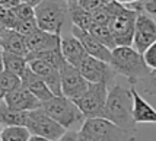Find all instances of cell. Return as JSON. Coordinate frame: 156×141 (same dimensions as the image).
<instances>
[{"instance_id":"4316f807","label":"cell","mask_w":156,"mask_h":141,"mask_svg":"<svg viewBox=\"0 0 156 141\" xmlns=\"http://www.w3.org/2000/svg\"><path fill=\"white\" fill-rule=\"evenodd\" d=\"M137 84H140V92H139L140 95L156 96V70H150V73Z\"/></svg>"},{"instance_id":"f35d334b","label":"cell","mask_w":156,"mask_h":141,"mask_svg":"<svg viewBox=\"0 0 156 141\" xmlns=\"http://www.w3.org/2000/svg\"><path fill=\"white\" fill-rule=\"evenodd\" d=\"M29 141H50L47 138H42V137H38V135H31Z\"/></svg>"},{"instance_id":"7a4b0ae2","label":"cell","mask_w":156,"mask_h":141,"mask_svg":"<svg viewBox=\"0 0 156 141\" xmlns=\"http://www.w3.org/2000/svg\"><path fill=\"white\" fill-rule=\"evenodd\" d=\"M109 66L115 71L127 77L131 86H136L150 73V68L144 63L143 54H140L133 47H117L112 50Z\"/></svg>"},{"instance_id":"52a82bcc","label":"cell","mask_w":156,"mask_h":141,"mask_svg":"<svg viewBox=\"0 0 156 141\" xmlns=\"http://www.w3.org/2000/svg\"><path fill=\"white\" fill-rule=\"evenodd\" d=\"M80 129L92 134L99 141H136V134L122 129L105 118H89Z\"/></svg>"},{"instance_id":"ee69618b","label":"cell","mask_w":156,"mask_h":141,"mask_svg":"<svg viewBox=\"0 0 156 141\" xmlns=\"http://www.w3.org/2000/svg\"><path fill=\"white\" fill-rule=\"evenodd\" d=\"M0 48H2V47H0Z\"/></svg>"},{"instance_id":"4dcf8cb0","label":"cell","mask_w":156,"mask_h":141,"mask_svg":"<svg viewBox=\"0 0 156 141\" xmlns=\"http://www.w3.org/2000/svg\"><path fill=\"white\" fill-rule=\"evenodd\" d=\"M108 2L109 0H79V6L92 13V12H95L98 9L104 7Z\"/></svg>"},{"instance_id":"74e56055","label":"cell","mask_w":156,"mask_h":141,"mask_svg":"<svg viewBox=\"0 0 156 141\" xmlns=\"http://www.w3.org/2000/svg\"><path fill=\"white\" fill-rule=\"evenodd\" d=\"M118 3H121L124 6H129V5H133V3H137V2H140V0H115Z\"/></svg>"},{"instance_id":"8992f818","label":"cell","mask_w":156,"mask_h":141,"mask_svg":"<svg viewBox=\"0 0 156 141\" xmlns=\"http://www.w3.org/2000/svg\"><path fill=\"white\" fill-rule=\"evenodd\" d=\"M25 127L29 129L31 135H38V137L47 138L50 141L60 140L67 131L58 122H55L50 115H47V112L42 108L28 112V119Z\"/></svg>"},{"instance_id":"8fae6325","label":"cell","mask_w":156,"mask_h":141,"mask_svg":"<svg viewBox=\"0 0 156 141\" xmlns=\"http://www.w3.org/2000/svg\"><path fill=\"white\" fill-rule=\"evenodd\" d=\"M156 41V20L146 12H139L134 26L133 48L143 54Z\"/></svg>"},{"instance_id":"60d3db41","label":"cell","mask_w":156,"mask_h":141,"mask_svg":"<svg viewBox=\"0 0 156 141\" xmlns=\"http://www.w3.org/2000/svg\"><path fill=\"white\" fill-rule=\"evenodd\" d=\"M69 6H75V5H79V0H66Z\"/></svg>"},{"instance_id":"e0dca14e","label":"cell","mask_w":156,"mask_h":141,"mask_svg":"<svg viewBox=\"0 0 156 141\" xmlns=\"http://www.w3.org/2000/svg\"><path fill=\"white\" fill-rule=\"evenodd\" d=\"M20 79H22V86L28 89L34 96H37L42 103L54 98V95L50 90V88L45 84V81L42 80L40 76H37L29 67L27 68L25 73L22 74Z\"/></svg>"},{"instance_id":"5b68a950","label":"cell","mask_w":156,"mask_h":141,"mask_svg":"<svg viewBox=\"0 0 156 141\" xmlns=\"http://www.w3.org/2000/svg\"><path fill=\"white\" fill-rule=\"evenodd\" d=\"M108 86L102 83H89V88L80 98L73 101L85 115V118H104Z\"/></svg>"},{"instance_id":"277c9868","label":"cell","mask_w":156,"mask_h":141,"mask_svg":"<svg viewBox=\"0 0 156 141\" xmlns=\"http://www.w3.org/2000/svg\"><path fill=\"white\" fill-rule=\"evenodd\" d=\"M42 109L67 131L73 129L75 127L82 128L83 122L86 121L77 105L66 96H54L53 99L42 103Z\"/></svg>"},{"instance_id":"d4e9b609","label":"cell","mask_w":156,"mask_h":141,"mask_svg":"<svg viewBox=\"0 0 156 141\" xmlns=\"http://www.w3.org/2000/svg\"><path fill=\"white\" fill-rule=\"evenodd\" d=\"M31 132L27 127L2 128V141H29Z\"/></svg>"},{"instance_id":"484cf974","label":"cell","mask_w":156,"mask_h":141,"mask_svg":"<svg viewBox=\"0 0 156 141\" xmlns=\"http://www.w3.org/2000/svg\"><path fill=\"white\" fill-rule=\"evenodd\" d=\"M22 86V79L16 74L10 73L7 70H3L0 73V90L3 92V95L13 92L16 89H19Z\"/></svg>"},{"instance_id":"cb8c5ba5","label":"cell","mask_w":156,"mask_h":141,"mask_svg":"<svg viewBox=\"0 0 156 141\" xmlns=\"http://www.w3.org/2000/svg\"><path fill=\"white\" fill-rule=\"evenodd\" d=\"M88 32L92 35L95 40L99 41L102 45H105L107 48H109L111 51H112L114 48H117L115 41H114V36H112V32H111L109 26H107V25L92 23V26H90V29H89Z\"/></svg>"},{"instance_id":"2e32d148","label":"cell","mask_w":156,"mask_h":141,"mask_svg":"<svg viewBox=\"0 0 156 141\" xmlns=\"http://www.w3.org/2000/svg\"><path fill=\"white\" fill-rule=\"evenodd\" d=\"M0 47L6 53L18 54V55H23V57H27L29 53L25 36L18 34L13 29L0 28Z\"/></svg>"},{"instance_id":"e575fe53","label":"cell","mask_w":156,"mask_h":141,"mask_svg":"<svg viewBox=\"0 0 156 141\" xmlns=\"http://www.w3.org/2000/svg\"><path fill=\"white\" fill-rule=\"evenodd\" d=\"M79 141H99L98 138H95L92 134H89L83 129H79Z\"/></svg>"},{"instance_id":"ab89813d","label":"cell","mask_w":156,"mask_h":141,"mask_svg":"<svg viewBox=\"0 0 156 141\" xmlns=\"http://www.w3.org/2000/svg\"><path fill=\"white\" fill-rule=\"evenodd\" d=\"M5 70V66H3V50L0 48V73Z\"/></svg>"},{"instance_id":"ba28073f","label":"cell","mask_w":156,"mask_h":141,"mask_svg":"<svg viewBox=\"0 0 156 141\" xmlns=\"http://www.w3.org/2000/svg\"><path fill=\"white\" fill-rule=\"evenodd\" d=\"M137 15H139V12L124 6L121 12L111 19L109 29L112 32L117 47H133Z\"/></svg>"},{"instance_id":"d6986e66","label":"cell","mask_w":156,"mask_h":141,"mask_svg":"<svg viewBox=\"0 0 156 141\" xmlns=\"http://www.w3.org/2000/svg\"><path fill=\"white\" fill-rule=\"evenodd\" d=\"M61 53L64 55V58L67 63H70L72 66L77 67L82 63V60L88 55V53L85 51V48L82 45V42L75 35H61Z\"/></svg>"},{"instance_id":"9a60e30c","label":"cell","mask_w":156,"mask_h":141,"mask_svg":"<svg viewBox=\"0 0 156 141\" xmlns=\"http://www.w3.org/2000/svg\"><path fill=\"white\" fill-rule=\"evenodd\" d=\"M25 40H27V47L29 53H41V51H48V50L60 47L61 35L51 34L38 28L31 35L25 36Z\"/></svg>"},{"instance_id":"7c38bea8","label":"cell","mask_w":156,"mask_h":141,"mask_svg":"<svg viewBox=\"0 0 156 141\" xmlns=\"http://www.w3.org/2000/svg\"><path fill=\"white\" fill-rule=\"evenodd\" d=\"M28 67L45 81V84L50 88L54 96H63V93H61V76L58 68H54L53 66L47 64L45 61L37 60V58L28 60Z\"/></svg>"},{"instance_id":"7bdbcfd3","label":"cell","mask_w":156,"mask_h":141,"mask_svg":"<svg viewBox=\"0 0 156 141\" xmlns=\"http://www.w3.org/2000/svg\"><path fill=\"white\" fill-rule=\"evenodd\" d=\"M0 141H2V128H0Z\"/></svg>"},{"instance_id":"5bb4252c","label":"cell","mask_w":156,"mask_h":141,"mask_svg":"<svg viewBox=\"0 0 156 141\" xmlns=\"http://www.w3.org/2000/svg\"><path fill=\"white\" fill-rule=\"evenodd\" d=\"M72 35H75L76 38L82 42V45L85 48V51L88 53V55L95 57V58L105 61V63H109V61H111V54H112V51H111L109 48H107L105 45H102L98 40H95L88 31H82L79 28L72 26Z\"/></svg>"},{"instance_id":"603a6c76","label":"cell","mask_w":156,"mask_h":141,"mask_svg":"<svg viewBox=\"0 0 156 141\" xmlns=\"http://www.w3.org/2000/svg\"><path fill=\"white\" fill-rule=\"evenodd\" d=\"M3 66H5V70L22 77V74L25 73L28 68V60L23 55L3 51Z\"/></svg>"},{"instance_id":"44dd1931","label":"cell","mask_w":156,"mask_h":141,"mask_svg":"<svg viewBox=\"0 0 156 141\" xmlns=\"http://www.w3.org/2000/svg\"><path fill=\"white\" fill-rule=\"evenodd\" d=\"M32 58L45 61L47 64L53 66L54 68H58V70L66 63V58L61 53V47L53 48V50H48V51H41V53H29L27 55V60H32Z\"/></svg>"},{"instance_id":"9c48e42d","label":"cell","mask_w":156,"mask_h":141,"mask_svg":"<svg viewBox=\"0 0 156 141\" xmlns=\"http://www.w3.org/2000/svg\"><path fill=\"white\" fill-rule=\"evenodd\" d=\"M61 76V93L72 101H76L80 98L89 88V81L82 76L79 68L72 66L70 63H64V66L60 68Z\"/></svg>"},{"instance_id":"ac0fdd59","label":"cell","mask_w":156,"mask_h":141,"mask_svg":"<svg viewBox=\"0 0 156 141\" xmlns=\"http://www.w3.org/2000/svg\"><path fill=\"white\" fill-rule=\"evenodd\" d=\"M133 92V116L136 124H156V109L139 93L136 86H131Z\"/></svg>"},{"instance_id":"f1b7e54d","label":"cell","mask_w":156,"mask_h":141,"mask_svg":"<svg viewBox=\"0 0 156 141\" xmlns=\"http://www.w3.org/2000/svg\"><path fill=\"white\" fill-rule=\"evenodd\" d=\"M35 29H38L37 20H19L18 19V23H16L13 31H16L18 34L23 35V36H28V35L32 34Z\"/></svg>"},{"instance_id":"4fadbf2b","label":"cell","mask_w":156,"mask_h":141,"mask_svg":"<svg viewBox=\"0 0 156 141\" xmlns=\"http://www.w3.org/2000/svg\"><path fill=\"white\" fill-rule=\"evenodd\" d=\"M3 101L7 106L16 109V111H22V112H31L38 108H42V102L23 86H20L19 89H16L13 92L6 93Z\"/></svg>"},{"instance_id":"7402d4cb","label":"cell","mask_w":156,"mask_h":141,"mask_svg":"<svg viewBox=\"0 0 156 141\" xmlns=\"http://www.w3.org/2000/svg\"><path fill=\"white\" fill-rule=\"evenodd\" d=\"M69 15H70V22L72 26H76L82 29V31H89L94 19H92V13L85 10L83 7H80L79 5L75 6H69Z\"/></svg>"},{"instance_id":"30bf717a","label":"cell","mask_w":156,"mask_h":141,"mask_svg":"<svg viewBox=\"0 0 156 141\" xmlns=\"http://www.w3.org/2000/svg\"><path fill=\"white\" fill-rule=\"evenodd\" d=\"M77 68L89 83H102L108 86L115 77V71L109 66V63L98 60L90 55H86Z\"/></svg>"},{"instance_id":"83f0119b","label":"cell","mask_w":156,"mask_h":141,"mask_svg":"<svg viewBox=\"0 0 156 141\" xmlns=\"http://www.w3.org/2000/svg\"><path fill=\"white\" fill-rule=\"evenodd\" d=\"M12 10L19 20H35V7L29 6L27 3H19Z\"/></svg>"},{"instance_id":"d6a6232c","label":"cell","mask_w":156,"mask_h":141,"mask_svg":"<svg viewBox=\"0 0 156 141\" xmlns=\"http://www.w3.org/2000/svg\"><path fill=\"white\" fill-rule=\"evenodd\" d=\"M140 5L143 12L150 15L156 20V0H140Z\"/></svg>"},{"instance_id":"6da1fadb","label":"cell","mask_w":156,"mask_h":141,"mask_svg":"<svg viewBox=\"0 0 156 141\" xmlns=\"http://www.w3.org/2000/svg\"><path fill=\"white\" fill-rule=\"evenodd\" d=\"M133 92L120 84L108 88V96L104 111V118L118 125L120 128L136 134L137 124L133 116Z\"/></svg>"},{"instance_id":"836d02e7","label":"cell","mask_w":156,"mask_h":141,"mask_svg":"<svg viewBox=\"0 0 156 141\" xmlns=\"http://www.w3.org/2000/svg\"><path fill=\"white\" fill-rule=\"evenodd\" d=\"M57 141H79V131H75V129L66 131V134Z\"/></svg>"},{"instance_id":"d590c367","label":"cell","mask_w":156,"mask_h":141,"mask_svg":"<svg viewBox=\"0 0 156 141\" xmlns=\"http://www.w3.org/2000/svg\"><path fill=\"white\" fill-rule=\"evenodd\" d=\"M20 3V0H0V6L6 9H13Z\"/></svg>"},{"instance_id":"1f68e13d","label":"cell","mask_w":156,"mask_h":141,"mask_svg":"<svg viewBox=\"0 0 156 141\" xmlns=\"http://www.w3.org/2000/svg\"><path fill=\"white\" fill-rule=\"evenodd\" d=\"M143 58L150 70H156V41L143 53Z\"/></svg>"},{"instance_id":"ffe728a7","label":"cell","mask_w":156,"mask_h":141,"mask_svg":"<svg viewBox=\"0 0 156 141\" xmlns=\"http://www.w3.org/2000/svg\"><path fill=\"white\" fill-rule=\"evenodd\" d=\"M28 119V112L16 111L7 106L5 101L0 102V125L5 127H25Z\"/></svg>"},{"instance_id":"b9f144b4","label":"cell","mask_w":156,"mask_h":141,"mask_svg":"<svg viewBox=\"0 0 156 141\" xmlns=\"http://www.w3.org/2000/svg\"><path fill=\"white\" fill-rule=\"evenodd\" d=\"M3 99H5V95H3V92H2V90H0V102L3 101Z\"/></svg>"},{"instance_id":"f546056e","label":"cell","mask_w":156,"mask_h":141,"mask_svg":"<svg viewBox=\"0 0 156 141\" xmlns=\"http://www.w3.org/2000/svg\"><path fill=\"white\" fill-rule=\"evenodd\" d=\"M92 19H94V23H98V25H107L109 26V22H111V15L107 10V7L104 6L101 9H98L95 12H92Z\"/></svg>"},{"instance_id":"3957f363","label":"cell","mask_w":156,"mask_h":141,"mask_svg":"<svg viewBox=\"0 0 156 141\" xmlns=\"http://www.w3.org/2000/svg\"><path fill=\"white\" fill-rule=\"evenodd\" d=\"M35 20L40 29L61 35L64 25L70 22L66 0H42L35 7Z\"/></svg>"},{"instance_id":"8d00e7d4","label":"cell","mask_w":156,"mask_h":141,"mask_svg":"<svg viewBox=\"0 0 156 141\" xmlns=\"http://www.w3.org/2000/svg\"><path fill=\"white\" fill-rule=\"evenodd\" d=\"M41 2L42 0H20V3H27V5H29V6H32V7H37Z\"/></svg>"}]
</instances>
